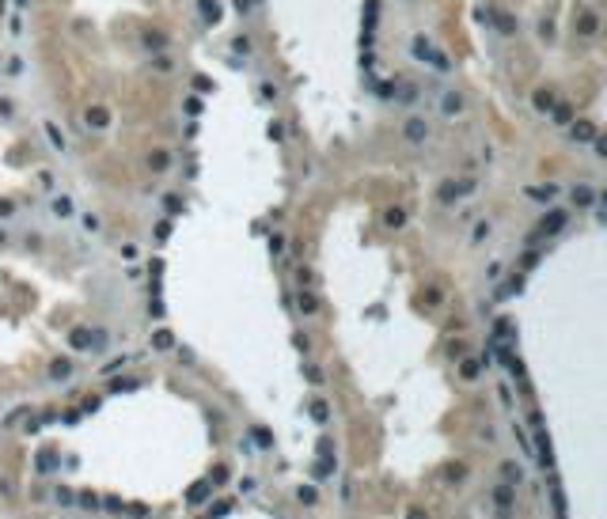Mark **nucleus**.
Masks as SVG:
<instances>
[{"label": "nucleus", "instance_id": "1", "mask_svg": "<svg viewBox=\"0 0 607 519\" xmlns=\"http://www.w3.org/2000/svg\"><path fill=\"white\" fill-rule=\"evenodd\" d=\"M509 500H513V493L501 485V489H497V504H501V508H509Z\"/></svg>", "mask_w": 607, "mask_h": 519}]
</instances>
